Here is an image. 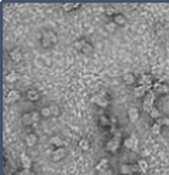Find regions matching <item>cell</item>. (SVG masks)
<instances>
[{"label":"cell","instance_id":"1","mask_svg":"<svg viewBox=\"0 0 169 175\" xmlns=\"http://www.w3.org/2000/svg\"><path fill=\"white\" fill-rule=\"evenodd\" d=\"M75 47L77 49V50H80L82 53H84V55H90L92 53V50H93V47H92V45H90L86 39H82V40H77V42H75Z\"/></svg>","mask_w":169,"mask_h":175},{"label":"cell","instance_id":"2","mask_svg":"<svg viewBox=\"0 0 169 175\" xmlns=\"http://www.w3.org/2000/svg\"><path fill=\"white\" fill-rule=\"evenodd\" d=\"M155 93H153V90H149L148 93L145 95V98H143V109H145L146 112H150L152 108H155L153 104H155Z\"/></svg>","mask_w":169,"mask_h":175},{"label":"cell","instance_id":"3","mask_svg":"<svg viewBox=\"0 0 169 175\" xmlns=\"http://www.w3.org/2000/svg\"><path fill=\"white\" fill-rule=\"evenodd\" d=\"M119 147H120V138H116V137H113L112 139H109V141L106 142V145H105L106 151H110V152H116L117 149H119Z\"/></svg>","mask_w":169,"mask_h":175},{"label":"cell","instance_id":"4","mask_svg":"<svg viewBox=\"0 0 169 175\" xmlns=\"http://www.w3.org/2000/svg\"><path fill=\"white\" fill-rule=\"evenodd\" d=\"M90 102L92 104H96L98 106H102V108H106V106H109V99L108 98H105V96H102V95H93L92 98H90Z\"/></svg>","mask_w":169,"mask_h":175},{"label":"cell","instance_id":"5","mask_svg":"<svg viewBox=\"0 0 169 175\" xmlns=\"http://www.w3.org/2000/svg\"><path fill=\"white\" fill-rule=\"evenodd\" d=\"M139 166L138 165H128V164H123L120 166V172L123 175H132V172H139Z\"/></svg>","mask_w":169,"mask_h":175},{"label":"cell","instance_id":"6","mask_svg":"<svg viewBox=\"0 0 169 175\" xmlns=\"http://www.w3.org/2000/svg\"><path fill=\"white\" fill-rule=\"evenodd\" d=\"M152 88H153V90L156 93H168L169 92V86L165 85V83H160V82H155L152 85Z\"/></svg>","mask_w":169,"mask_h":175},{"label":"cell","instance_id":"7","mask_svg":"<svg viewBox=\"0 0 169 175\" xmlns=\"http://www.w3.org/2000/svg\"><path fill=\"white\" fill-rule=\"evenodd\" d=\"M26 98H27V100H30V102H36V100L40 99V93H39L36 89H29L27 92H26Z\"/></svg>","mask_w":169,"mask_h":175},{"label":"cell","instance_id":"8","mask_svg":"<svg viewBox=\"0 0 169 175\" xmlns=\"http://www.w3.org/2000/svg\"><path fill=\"white\" fill-rule=\"evenodd\" d=\"M9 55H10V59H12L13 62H16V63L22 62V59H23V56H22V52H20L19 49H12Z\"/></svg>","mask_w":169,"mask_h":175},{"label":"cell","instance_id":"9","mask_svg":"<svg viewBox=\"0 0 169 175\" xmlns=\"http://www.w3.org/2000/svg\"><path fill=\"white\" fill-rule=\"evenodd\" d=\"M149 90H150V89H148L146 86L139 85V86H136V88H135V90H133V92H135V96H136V98H142V96L145 98V95L148 93Z\"/></svg>","mask_w":169,"mask_h":175},{"label":"cell","instance_id":"10","mask_svg":"<svg viewBox=\"0 0 169 175\" xmlns=\"http://www.w3.org/2000/svg\"><path fill=\"white\" fill-rule=\"evenodd\" d=\"M80 7V3L79 2H69V3H65V5H62V9L65 10V12H70V10H76Z\"/></svg>","mask_w":169,"mask_h":175},{"label":"cell","instance_id":"11","mask_svg":"<svg viewBox=\"0 0 169 175\" xmlns=\"http://www.w3.org/2000/svg\"><path fill=\"white\" fill-rule=\"evenodd\" d=\"M108 164H109L108 158H102V159L98 162V165H96V171H98V172H105L106 170H109Z\"/></svg>","mask_w":169,"mask_h":175},{"label":"cell","instance_id":"12","mask_svg":"<svg viewBox=\"0 0 169 175\" xmlns=\"http://www.w3.org/2000/svg\"><path fill=\"white\" fill-rule=\"evenodd\" d=\"M17 99H19V92L17 90H10L6 96V104H13Z\"/></svg>","mask_w":169,"mask_h":175},{"label":"cell","instance_id":"13","mask_svg":"<svg viewBox=\"0 0 169 175\" xmlns=\"http://www.w3.org/2000/svg\"><path fill=\"white\" fill-rule=\"evenodd\" d=\"M20 159H22V165H23L24 170H30V168H32V159H30L26 154H22V155H20Z\"/></svg>","mask_w":169,"mask_h":175},{"label":"cell","instance_id":"14","mask_svg":"<svg viewBox=\"0 0 169 175\" xmlns=\"http://www.w3.org/2000/svg\"><path fill=\"white\" fill-rule=\"evenodd\" d=\"M63 156H65V149L63 148H57L56 151L52 154V159L53 161H60V159H63Z\"/></svg>","mask_w":169,"mask_h":175},{"label":"cell","instance_id":"15","mask_svg":"<svg viewBox=\"0 0 169 175\" xmlns=\"http://www.w3.org/2000/svg\"><path fill=\"white\" fill-rule=\"evenodd\" d=\"M123 82H125V83H126V85H133V83H135V82H136V78H135V75H133V73H129V72H128V73H125V75H123Z\"/></svg>","mask_w":169,"mask_h":175},{"label":"cell","instance_id":"16","mask_svg":"<svg viewBox=\"0 0 169 175\" xmlns=\"http://www.w3.org/2000/svg\"><path fill=\"white\" fill-rule=\"evenodd\" d=\"M36 142H38V137L34 133H27L26 135V145L27 147H34Z\"/></svg>","mask_w":169,"mask_h":175},{"label":"cell","instance_id":"17","mask_svg":"<svg viewBox=\"0 0 169 175\" xmlns=\"http://www.w3.org/2000/svg\"><path fill=\"white\" fill-rule=\"evenodd\" d=\"M33 119H32V114H23L22 115V125H24V126H30V125H33Z\"/></svg>","mask_w":169,"mask_h":175},{"label":"cell","instance_id":"18","mask_svg":"<svg viewBox=\"0 0 169 175\" xmlns=\"http://www.w3.org/2000/svg\"><path fill=\"white\" fill-rule=\"evenodd\" d=\"M128 116H129L131 121H138V119H139V111H138V108L129 109V111H128Z\"/></svg>","mask_w":169,"mask_h":175},{"label":"cell","instance_id":"19","mask_svg":"<svg viewBox=\"0 0 169 175\" xmlns=\"http://www.w3.org/2000/svg\"><path fill=\"white\" fill-rule=\"evenodd\" d=\"M50 142H52V145H55L57 148H63V145H65V142H63V139L60 137H52Z\"/></svg>","mask_w":169,"mask_h":175},{"label":"cell","instance_id":"20","mask_svg":"<svg viewBox=\"0 0 169 175\" xmlns=\"http://www.w3.org/2000/svg\"><path fill=\"white\" fill-rule=\"evenodd\" d=\"M113 22H115L117 26H122V24L126 23V19H125V16H123V14H119V13H117L116 16L113 17Z\"/></svg>","mask_w":169,"mask_h":175},{"label":"cell","instance_id":"21","mask_svg":"<svg viewBox=\"0 0 169 175\" xmlns=\"http://www.w3.org/2000/svg\"><path fill=\"white\" fill-rule=\"evenodd\" d=\"M160 128H162V123H160L159 121H156V122L152 125L150 131H152V133H153V135H159V133H160Z\"/></svg>","mask_w":169,"mask_h":175},{"label":"cell","instance_id":"22","mask_svg":"<svg viewBox=\"0 0 169 175\" xmlns=\"http://www.w3.org/2000/svg\"><path fill=\"white\" fill-rule=\"evenodd\" d=\"M53 43L50 42V39H49V36H47V32H45L42 36V46L43 47H50Z\"/></svg>","mask_w":169,"mask_h":175},{"label":"cell","instance_id":"23","mask_svg":"<svg viewBox=\"0 0 169 175\" xmlns=\"http://www.w3.org/2000/svg\"><path fill=\"white\" fill-rule=\"evenodd\" d=\"M89 147H90V144H89V141H88L86 138H82V139L79 141V148L82 149V151H88Z\"/></svg>","mask_w":169,"mask_h":175},{"label":"cell","instance_id":"24","mask_svg":"<svg viewBox=\"0 0 169 175\" xmlns=\"http://www.w3.org/2000/svg\"><path fill=\"white\" fill-rule=\"evenodd\" d=\"M40 115L43 118H50L52 116V112H50V108L49 106H45V108L40 109Z\"/></svg>","mask_w":169,"mask_h":175},{"label":"cell","instance_id":"25","mask_svg":"<svg viewBox=\"0 0 169 175\" xmlns=\"http://www.w3.org/2000/svg\"><path fill=\"white\" fill-rule=\"evenodd\" d=\"M138 166H139L141 172H146V171H148V162H146L145 159H139V161H138Z\"/></svg>","mask_w":169,"mask_h":175},{"label":"cell","instance_id":"26","mask_svg":"<svg viewBox=\"0 0 169 175\" xmlns=\"http://www.w3.org/2000/svg\"><path fill=\"white\" fill-rule=\"evenodd\" d=\"M123 145H125V148H128V149H135V144H133V139H132L131 137L128 138V139H125Z\"/></svg>","mask_w":169,"mask_h":175},{"label":"cell","instance_id":"27","mask_svg":"<svg viewBox=\"0 0 169 175\" xmlns=\"http://www.w3.org/2000/svg\"><path fill=\"white\" fill-rule=\"evenodd\" d=\"M99 122H100V125H102V126H110V119H109L108 116H105V115H102V116H100Z\"/></svg>","mask_w":169,"mask_h":175},{"label":"cell","instance_id":"28","mask_svg":"<svg viewBox=\"0 0 169 175\" xmlns=\"http://www.w3.org/2000/svg\"><path fill=\"white\" fill-rule=\"evenodd\" d=\"M49 108H50L52 116H59V114H60V109H59V106H57V105H50Z\"/></svg>","mask_w":169,"mask_h":175},{"label":"cell","instance_id":"29","mask_svg":"<svg viewBox=\"0 0 169 175\" xmlns=\"http://www.w3.org/2000/svg\"><path fill=\"white\" fill-rule=\"evenodd\" d=\"M116 26H117V24L115 23V22H110V23L106 24V30H108L109 33H113V32L116 30Z\"/></svg>","mask_w":169,"mask_h":175},{"label":"cell","instance_id":"30","mask_svg":"<svg viewBox=\"0 0 169 175\" xmlns=\"http://www.w3.org/2000/svg\"><path fill=\"white\" fill-rule=\"evenodd\" d=\"M47 36H49V39H50V42L55 45V43L57 42V36H56V33L55 32H47Z\"/></svg>","mask_w":169,"mask_h":175},{"label":"cell","instance_id":"31","mask_svg":"<svg viewBox=\"0 0 169 175\" xmlns=\"http://www.w3.org/2000/svg\"><path fill=\"white\" fill-rule=\"evenodd\" d=\"M149 115H150V116H152V118H153V119H158V118H159V111H158V109H156V108H152V111H150V112H149Z\"/></svg>","mask_w":169,"mask_h":175},{"label":"cell","instance_id":"32","mask_svg":"<svg viewBox=\"0 0 169 175\" xmlns=\"http://www.w3.org/2000/svg\"><path fill=\"white\" fill-rule=\"evenodd\" d=\"M30 114H32V119H33V122H34V123L40 121V114H39V112L34 111V112H30Z\"/></svg>","mask_w":169,"mask_h":175},{"label":"cell","instance_id":"33","mask_svg":"<svg viewBox=\"0 0 169 175\" xmlns=\"http://www.w3.org/2000/svg\"><path fill=\"white\" fill-rule=\"evenodd\" d=\"M105 13L108 14V16H113V17H115V16L117 14V13H116V10L113 9V7H108V9L105 10Z\"/></svg>","mask_w":169,"mask_h":175},{"label":"cell","instance_id":"34","mask_svg":"<svg viewBox=\"0 0 169 175\" xmlns=\"http://www.w3.org/2000/svg\"><path fill=\"white\" fill-rule=\"evenodd\" d=\"M16 79H17V75H16V73H9V75L6 76V81L7 82H14Z\"/></svg>","mask_w":169,"mask_h":175},{"label":"cell","instance_id":"35","mask_svg":"<svg viewBox=\"0 0 169 175\" xmlns=\"http://www.w3.org/2000/svg\"><path fill=\"white\" fill-rule=\"evenodd\" d=\"M131 138L133 139V144H135V149H133V151L138 152V149H139V141H138L136 135H131Z\"/></svg>","mask_w":169,"mask_h":175},{"label":"cell","instance_id":"36","mask_svg":"<svg viewBox=\"0 0 169 175\" xmlns=\"http://www.w3.org/2000/svg\"><path fill=\"white\" fill-rule=\"evenodd\" d=\"M16 175H32V172H30V170H23V171H20V172H17Z\"/></svg>","mask_w":169,"mask_h":175},{"label":"cell","instance_id":"37","mask_svg":"<svg viewBox=\"0 0 169 175\" xmlns=\"http://www.w3.org/2000/svg\"><path fill=\"white\" fill-rule=\"evenodd\" d=\"M159 122L162 123V125H166V126H168V125H169V118H164V119H159Z\"/></svg>","mask_w":169,"mask_h":175},{"label":"cell","instance_id":"38","mask_svg":"<svg viewBox=\"0 0 169 175\" xmlns=\"http://www.w3.org/2000/svg\"><path fill=\"white\" fill-rule=\"evenodd\" d=\"M103 174H105V175H113V171L110 170V168H109V170H106V171H105Z\"/></svg>","mask_w":169,"mask_h":175},{"label":"cell","instance_id":"39","mask_svg":"<svg viewBox=\"0 0 169 175\" xmlns=\"http://www.w3.org/2000/svg\"><path fill=\"white\" fill-rule=\"evenodd\" d=\"M98 175H105V174H103V172H99V174H98Z\"/></svg>","mask_w":169,"mask_h":175},{"label":"cell","instance_id":"40","mask_svg":"<svg viewBox=\"0 0 169 175\" xmlns=\"http://www.w3.org/2000/svg\"><path fill=\"white\" fill-rule=\"evenodd\" d=\"M32 175H34V174H32Z\"/></svg>","mask_w":169,"mask_h":175}]
</instances>
